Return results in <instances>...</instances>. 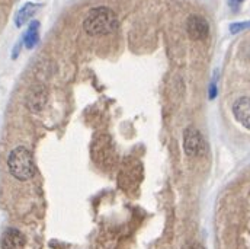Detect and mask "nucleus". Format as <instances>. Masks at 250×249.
Segmentation results:
<instances>
[{"label": "nucleus", "instance_id": "f257e3e1", "mask_svg": "<svg viewBox=\"0 0 250 249\" xmlns=\"http://www.w3.org/2000/svg\"><path fill=\"white\" fill-rule=\"evenodd\" d=\"M118 28L117 13L106 7L99 6L92 9L83 21V29L92 37H101L115 32Z\"/></svg>", "mask_w": 250, "mask_h": 249}, {"label": "nucleus", "instance_id": "f03ea898", "mask_svg": "<svg viewBox=\"0 0 250 249\" xmlns=\"http://www.w3.org/2000/svg\"><path fill=\"white\" fill-rule=\"evenodd\" d=\"M7 168L12 177H15L18 181H28L34 178L35 163L32 153L23 146L13 149L7 158Z\"/></svg>", "mask_w": 250, "mask_h": 249}, {"label": "nucleus", "instance_id": "7ed1b4c3", "mask_svg": "<svg viewBox=\"0 0 250 249\" xmlns=\"http://www.w3.org/2000/svg\"><path fill=\"white\" fill-rule=\"evenodd\" d=\"M184 150L189 158L202 156L207 150V143L201 131L195 127H188L184 131Z\"/></svg>", "mask_w": 250, "mask_h": 249}, {"label": "nucleus", "instance_id": "20e7f679", "mask_svg": "<svg viewBox=\"0 0 250 249\" xmlns=\"http://www.w3.org/2000/svg\"><path fill=\"white\" fill-rule=\"evenodd\" d=\"M188 35L195 41H202L209 35V23L199 15H190L187 21Z\"/></svg>", "mask_w": 250, "mask_h": 249}, {"label": "nucleus", "instance_id": "39448f33", "mask_svg": "<svg viewBox=\"0 0 250 249\" xmlns=\"http://www.w3.org/2000/svg\"><path fill=\"white\" fill-rule=\"evenodd\" d=\"M25 236L21 230L15 227H9L3 232L0 239V248L1 249H23L25 247Z\"/></svg>", "mask_w": 250, "mask_h": 249}, {"label": "nucleus", "instance_id": "423d86ee", "mask_svg": "<svg viewBox=\"0 0 250 249\" xmlns=\"http://www.w3.org/2000/svg\"><path fill=\"white\" fill-rule=\"evenodd\" d=\"M26 104H28V108L32 113H40L47 104V89H45V86H42V85L34 86L31 89V92L28 93Z\"/></svg>", "mask_w": 250, "mask_h": 249}, {"label": "nucleus", "instance_id": "0eeeda50", "mask_svg": "<svg viewBox=\"0 0 250 249\" xmlns=\"http://www.w3.org/2000/svg\"><path fill=\"white\" fill-rule=\"evenodd\" d=\"M234 118L246 128H250V96L239 98L233 105Z\"/></svg>", "mask_w": 250, "mask_h": 249}, {"label": "nucleus", "instance_id": "6e6552de", "mask_svg": "<svg viewBox=\"0 0 250 249\" xmlns=\"http://www.w3.org/2000/svg\"><path fill=\"white\" fill-rule=\"evenodd\" d=\"M40 6L38 4H35V3H25L21 9H19V12L16 13V19H15V22H16V26H22V25H25L34 15H35V12H37V9H38Z\"/></svg>", "mask_w": 250, "mask_h": 249}, {"label": "nucleus", "instance_id": "1a4fd4ad", "mask_svg": "<svg viewBox=\"0 0 250 249\" xmlns=\"http://www.w3.org/2000/svg\"><path fill=\"white\" fill-rule=\"evenodd\" d=\"M38 41H40V22L34 21L31 22L28 31L23 35V44L28 50H31L38 44Z\"/></svg>", "mask_w": 250, "mask_h": 249}, {"label": "nucleus", "instance_id": "9d476101", "mask_svg": "<svg viewBox=\"0 0 250 249\" xmlns=\"http://www.w3.org/2000/svg\"><path fill=\"white\" fill-rule=\"evenodd\" d=\"M250 28V21L248 22H239V23H231L230 25V32L231 34H239L245 29H249Z\"/></svg>", "mask_w": 250, "mask_h": 249}, {"label": "nucleus", "instance_id": "9b49d317", "mask_svg": "<svg viewBox=\"0 0 250 249\" xmlns=\"http://www.w3.org/2000/svg\"><path fill=\"white\" fill-rule=\"evenodd\" d=\"M243 1H245V0H229V4H230V7H231L233 10H237Z\"/></svg>", "mask_w": 250, "mask_h": 249}, {"label": "nucleus", "instance_id": "f8f14e48", "mask_svg": "<svg viewBox=\"0 0 250 249\" xmlns=\"http://www.w3.org/2000/svg\"><path fill=\"white\" fill-rule=\"evenodd\" d=\"M182 249H205L202 245H199V244H187L185 247Z\"/></svg>", "mask_w": 250, "mask_h": 249}]
</instances>
